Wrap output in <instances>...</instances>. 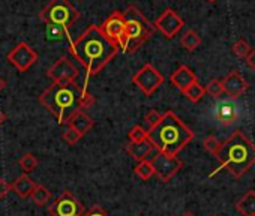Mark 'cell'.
Returning <instances> with one entry per match:
<instances>
[{"label":"cell","instance_id":"cell-32","mask_svg":"<svg viewBox=\"0 0 255 216\" xmlns=\"http://www.w3.org/2000/svg\"><path fill=\"white\" fill-rule=\"evenodd\" d=\"M95 104V99L90 93L87 92H81V96H80V102H78V110L81 111H86L87 108H90L92 105Z\"/></svg>","mask_w":255,"mask_h":216},{"label":"cell","instance_id":"cell-30","mask_svg":"<svg viewBox=\"0 0 255 216\" xmlns=\"http://www.w3.org/2000/svg\"><path fill=\"white\" fill-rule=\"evenodd\" d=\"M231 50H233V53H234L237 57H246V56L249 54V51H251V47H249V44H248L246 41L240 39V41H237V42L233 44Z\"/></svg>","mask_w":255,"mask_h":216},{"label":"cell","instance_id":"cell-7","mask_svg":"<svg viewBox=\"0 0 255 216\" xmlns=\"http://www.w3.org/2000/svg\"><path fill=\"white\" fill-rule=\"evenodd\" d=\"M132 83L137 84L146 96H152L158 87L164 84V75L152 63H146L138 72L132 75Z\"/></svg>","mask_w":255,"mask_h":216},{"label":"cell","instance_id":"cell-16","mask_svg":"<svg viewBox=\"0 0 255 216\" xmlns=\"http://www.w3.org/2000/svg\"><path fill=\"white\" fill-rule=\"evenodd\" d=\"M170 81L174 87H177L180 92H185L192 83L197 81V75L192 72L191 68H188L186 65L179 66L170 77Z\"/></svg>","mask_w":255,"mask_h":216},{"label":"cell","instance_id":"cell-21","mask_svg":"<svg viewBox=\"0 0 255 216\" xmlns=\"http://www.w3.org/2000/svg\"><path fill=\"white\" fill-rule=\"evenodd\" d=\"M45 38L50 42H62L63 39H71L68 27L59 24H45Z\"/></svg>","mask_w":255,"mask_h":216},{"label":"cell","instance_id":"cell-34","mask_svg":"<svg viewBox=\"0 0 255 216\" xmlns=\"http://www.w3.org/2000/svg\"><path fill=\"white\" fill-rule=\"evenodd\" d=\"M161 117H162V114H159L156 110H150L149 113H146V116H144V120L150 125V128H153L159 120H161Z\"/></svg>","mask_w":255,"mask_h":216},{"label":"cell","instance_id":"cell-13","mask_svg":"<svg viewBox=\"0 0 255 216\" xmlns=\"http://www.w3.org/2000/svg\"><path fill=\"white\" fill-rule=\"evenodd\" d=\"M99 27H101L102 33L110 41H114L116 44H119L120 39L125 36V18H123V12L114 11Z\"/></svg>","mask_w":255,"mask_h":216},{"label":"cell","instance_id":"cell-42","mask_svg":"<svg viewBox=\"0 0 255 216\" xmlns=\"http://www.w3.org/2000/svg\"><path fill=\"white\" fill-rule=\"evenodd\" d=\"M215 216H216V215H215Z\"/></svg>","mask_w":255,"mask_h":216},{"label":"cell","instance_id":"cell-25","mask_svg":"<svg viewBox=\"0 0 255 216\" xmlns=\"http://www.w3.org/2000/svg\"><path fill=\"white\" fill-rule=\"evenodd\" d=\"M38 164H39V161H38V158H36L33 153H24V155L20 158V161H18V165H20V168L24 171V174L32 173V171L38 167Z\"/></svg>","mask_w":255,"mask_h":216},{"label":"cell","instance_id":"cell-19","mask_svg":"<svg viewBox=\"0 0 255 216\" xmlns=\"http://www.w3.org/2000/svg\"><path fill=\"white\" fill-rule=\"evenodd\" d=\"M35 186H36V183L27 174L18 176L17 180H14V183H12V189L20 198H29Z\"/></svg>","mask_w":255,"mask_h":216},{"label":"cell","instance_id":"cell-18","mask_svg":"<svg viewBox=\"0 0 255 216\" xmlns=\"http://www.w3.org/2000/svg\"><path fill=\"white\" fill-rule=\"evenodd\" d=\"M125 149H126L128 155H129L132 159L138 161V162L146 161L147 156H149L153 150H156L155 146H153L149 140H144V141H140V143H131V141H129V143L126 144Z\"/></svg>","mask_w":255,"mask_h":216},{"label":"cell","instance_id":"cell-11","mask_svg":"<svg viewBox=\"0 0 255 216\" xmlns=\"http://www.w3.org/2000/svg\"><path fill=\"white\" fill-rule=\"evenodd\" d=\"M8 60L14 68H17L20 72L29 71L36 62H38V54L33 51V48L26 44V42H18L9 53H8Z\"/></svg>","mask_w":255,"mask_h":216},{"label":"cell","instance_id":"cell-22","mask_svg":"<svg viewBox=\"0 0 255 216\" xmlns=\"http://www.w3.org/2000/svg\"><path fill=\"white\" fill-rule=\"evenodd\" d=\"M180 44H182V47H183L186 51H194V50H197V48L201 45V38H200V35H198L197 32H194V30H186V32L183 33L182 39H180Z\"/></svg>","mask_w":255,"mask_h":216},{"label":"cell","instance_id":"cell-15","mask_svg":"<svg viewBox=\"0 0 255 216\" xmlns=\"http://www.w3.org/2000/svg\"><path fill=\"white\" fill-rule=\"evenodd\" d=\"M215 116L224 126H230L237 120V107L233 101H222L215 108Z\"/></svg>","mask_w":255,"mask_h":216},{"label":"cell","instance_id":"cell-6","mask_svg":"<svg viewBox=\"0 0 255 216\" xmlns=\"http://www.w3.org/2000/svg\"><path fill=\"white\" fill-rule=\"evenodd\" d=\"M39 18L45 24H59L69 29L80 18V12L69 3V0H51L39 14Z\"/></svg>","mask_w":255,"mask_h":216},{"label":"cell","instance_id":"cell-17","mask_svg":"<svg viewBox=\"0 0 255 216\" xmlns=\"http://www.w3.org/2000/svg\"><path fill=\"white\" fill-rule=\"evenodd\" d=\"M66 125H68V128H72L77 132H80L81 135H84L95 126V122L92 120L90 116L86 114V111L77 110L69 116V119L66 120Z\"/></svg>","mask_w":255,"mask_h":216},{"label":"cell","instance_id":"cell-37","mask_svg":"<svg viewBox=\"0 0 255 216\" xmlns=\"http://www.w3.org/2000/svg\"><path fill=\"white\" fill-rule=\"evenodd\" d=\"M246 65H248L252 71H255V50H251L249 54L246 56Z\"/></svg>","mask_w":255,"mask_h":216},{"label":"cell","instance_id":"cell-28","mask_svg":"<svg viewBox=\"0 0 255 216\" xmlns=\"http://www.w3.org/2000/svg\"><path fill=\"white\" fill-rule=\"evenodd\" d=\"M128 137H129V141H131V143H140V141L147 140V131H146L143 126L135 125V126L129 131Z\"/></svg>","mask_w":255,"mask_h":216},{"label":"cell","instance_id":"cell-35","mask_svg":"<svg viewBox=\"0 0 255 216\" xmlns=\"http://www.w3.org/2000/svg\"><path fill=\"white\" fill-rule=\"evenodd\" d=\"M81 216H110V215H108L107 210H104L102 207L93 206V207H90L89 210H84Z\"/></svg>","mask_w":255,"mask_h":216},{"label":"cell","instance_id":"cell-38","mask_svg":"<svg viewBox=\"0 0 255 216\" xmlns=\"http://www.w3.org/2000/svg\"><path fill=\"white\" fill-rule=\"evenodd\" d=\"M5 122H6V114H5L2 110H0V126H2Z\"/></svg>","mask_w":255,"mask_h":216},{"label":"cell","instance_id":"cell-27","mask_svg":"<svg viewBox=\"0 0 255 216\" xmlns=\"http://www.w3.org/2000/svg\"><path fill=\"white\" fill-rule=\"evenodd\" d=\"M143 44H144V42L140 41V39H132V38H126V36H123V38L120 39V42H119V47H120V50H122L123 53H134V51H137Z\"/></svg>","mask_w":255,"mask_h":216},{"label":"cell","instance_id":"cell-24","mask_svg":"<svg viewBox=\"0 0 255 216\" xmlns=\"http://www.w3.org/2000/svg\"><path fill=\"white\" fill-rule=\"evenodd\" d=\"M191 102H194V104H197V102H200L201 99H203V96L206 95V90H204V87L198 83V81H195V83H192L185 92H182Z\"/></svg>","mask_w":255,"mask_h":216},{"label":"cell","instance_id":"cell-39","mask_svg":"<svg viewBox=\"0 0 255 216\" xmlns=\"http://www.w3.org/2000/svg\"><path fill=\"white\" fill-rule=\"evenodd\" d=\"M6 87V80L3 77H0V93H2V90Z\"/></svg>","mask_w":255,"mask_h":216},{"label":"cell","instance_id":"cell-3","mask_svg":"<svg viewBox=\"0 0 255 216\" xmlns=\"http://www.w3.org/2000/svg\"><path fill=\"white\" fill-rule=\"evenodd\" d=\"M215 156L221 165L209 177L227 168L236 179H240L255 164V144L242 131H236L227 141L221 143Z\"/></svg>","mask_w":255,"mask_h":216},{"label":"cell","instance_id":"cell-40","mask_svg":"<svg viewBox=\"0 0 255 216\" xmlns=\"http://www.w3.org/2000/svg\"><path fill=\"white\" fill-rule=\"evenodd\" d=\"M183 216H194V215H192V213H185Z\"/></svg>","mask_w":255,"mask_h":216},{"label":"cell","instance_id":"cell-23","mask_svg":"<svg viewBox=\"0 0 255 216\" xmlns=\"http://www.w3.org/2000/svg\"><path fill=\"white\" fill-rule=\"evenodd\" d=\"M30 198L33 200V203H35V204H38V206H44V204H47V203L50 201V198H51V192H50L44 185H36V186L33 188L32 194H30Z\"/></svg>","mask_w":255,"mask_h":216},{"label":"cell","instance_id":"cell-5","mask_svg":"<svg viewBox=\"0 0 255 216\" xmlns=\"http://www.w3.org/2000/svg\"><path fill=\"white\" fill-rule=\"evenodd\" d=\"M125 18V36L132 38V39H140L146 42L150 39L155 33V26L146 18V15L135 6H128L126 11L123 12Z\"/></svg>","mask_w":255,"mask_h":216},{"label":"cell","instance_id":"cell-26","mask_svg":"<svg viewBox=\"0 0 255 216\" xmlns=\"http://www.w3.org/2000/svg\"><path fill=\"white\" fill-rule=\"evenodd\" d=\"M135 174L141 179V180H149L152 176H155V171H153V165L150 161H141L138 162V165L134 168Z\"/></svg>","mask_w":255,"mask_h":216},{"label":"cell","instance_id":"cell-33","mask_svg":"<svg viewBox=\"0 0 255 216\" xmlns=\"http://www.w3.org/2000/svg\"><path fill=\"white\" fill-rule=\"evenodd\" d=\"M81 134L80 132H77L75 129H72V128H68L65 132H63V140L69 144V146H74V144H77L80 140H81Z\"/></svg>","mask_w":255,"mask_h":216},{"label":"cell","instance_id":"cell-12","mask_svg":"<svg viewBox=\"0 0 255 216\" xmlns=\"http://www.w3.org/2000/svg\"><path fill=\"white\" fill-rule=\"evenodd\" d=\"M155 29L159 30L167 39H173L185 26V21L173 11V9H165L158 20L153 23Z\"/></svg>","mask_w":255,"mask_h":216},{"label":"cell","instance_id":"cell-2","mask_svg":"<svg viewBox=\"0 0 255 216\" xmlns=\"http://www.w3.org/2000/svg\"><path fill=\"white\" fill-rule=\"evenodd\" d=\"M147 140L158 152L168 156H177V153L194 140V132L168 110L162 114L161 120L147 131Z\"/></svg>","mask_w":255,"mask_h":216},{"label":"cell","instance_id":"cell-29","mask_svg":"<svg viewBox=\"0 0 255 216\" xmlns=\"http://www.w3.org/2000/svg\"><path fill=\"white\" fill-rule=\"evenodd\" d=\"M206 93L212 98H219L222 93H224V89H222V83L219 80H212L207 83V86L204 87Z\"/></svg>","mask_w":255,"mask_h":216},{"label":"cell","instance_id":"cell-8","mask_svg":"<svg viewBox=\"0 0 255 216\" xmlns=\"http://www.w3.org/2000/svg\"><path fill=\"white\" fill-rule=\"evenodd\" d=\"M150 162L153 165L155 176L164 183L170 182L183 167V162L177 156H168V155H164L158 150H156V155L152 158Z\"/></svg>","mask_w":255,"mask_h":216},{"label":"cell","instance_id":"cell-9","mask_svg":"<svg viewBox=\"0 0 255 216\" xmlns=\"http://www.w3.org/2000/svg\"><path fill=\"white\" fill-rule=\"evenodd\" d=\"M48 212L53 216H81L84 207L69 191H63L48 207Z\"/></svg>","mask_w":255,"mask_h":216},{"label":"cell","instance_id":"cell-4","mask_svg":"<svg viewBox=\"0 0 255 216\" xmlns=\"http://www.w3.org/2000/svg\"><path fill=\"white\" fill-rule=\"evenodd\" d=\"M80 96H81V90L75 86V83L74 84L53 83L41 93L39 102L56 117L59 125H65L69 116L78 110Z\"/></svg>","mask_w":255,"mask_h":216},{"label":"cell","instance_id":"cell-14","mask_svg":"<svg viewBox=\"0 0 255 216\" xmlns=\"http://www.w3.org/2000/svg\"><path fill=\"white\" fill-rule=\"evenodd\" d=\"M222 83V89L224 93L230 98V99H237L242 95L246 93V90L249 89V84L246 83V80L237 72V71H231Z\"/></svg>","mask_w":255,"mask_h":216},{"label":"cell","instance_id":"cell-10","mask_svg":"<svg viewBox=\"0 0 255 216\" xmlns=\"http://www.w3.org/2000/svg\"><path fill=\"white\" fill-rule=\"evenodd\" d=\"M78 75H80L78 68L68 57H60L47 71V77L51 78L53 83H60V84H74Z\"/></svg>","mask_w":255,"mask_h":216},{"label":"cell","instance_id":"cell-1","mask_svg":"<svg viewBox=\"0 0 255 216\" xmlns=\"http://www.w3.org/2000/svg\"><path fill=\"white\" fill-rule=\"evenodd\" d=\"M119 44L110 41L96 24L89 26L75 41H71V54L86 69L84 87L81 92H87L89 78L96 75L119 53Z\"/></svg>","mask_w":255,"mask_h":216},{"label":"cell","instance_id":"cell-36","mask_svg":"<svg viewBox=\"0 0 255 216\" xmlns=\"http://www.w3.org/2000/svg\"><path fill=\"white\" fill-rule=\"evenodd\" d=\"M12 191V185L8 183L5 179H0V198H6Z\"/></svg>","mask_w":255,"mask_h":216},{"label":"cell","instance_id":"cell-41","mask_svg":"<svg viewBox=\"0 0 255 216\" xmlns=\"http://www.w3.org/2000/svg\"><path fill=\"white\" fill-rule=\"evenodd\" d=\"M207 2H216V0H207Z\"/></svg>","mask_w":255,"mask_h":216},{"label":"cell","instance_id":"cell-20","mask_svg":"<svg viewBox=\"0 0 255 216\" xmlns=\"http://www.w3.org/2000/svg\"><path fill=\"white\" fill-rule=\"evenodd\" d=\"M236 209L243 216H255V191H248L236 204Z\"/></svg>","mask_w":255,"mask_h":216},{"label":"cell","instance_id":"cell-31","mask_svg":"<svg viewBox=\"0 0 255 216\" xmlns=\"http://www.w3.org/2000/svg\"><path fill=\"white\" fill-rule=\"evenodd\" d=\"M203 146H204V149H206L209 153L215 155V153H216V150H218V149H219V146H221V141H219L215 135H209V137H206V138H204Z\"/></svg>","mask_w":255,"mask_h":216}]
</instances>
